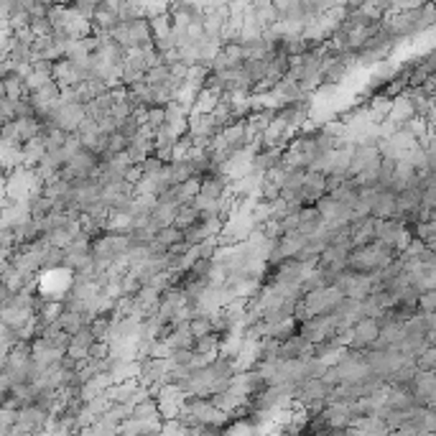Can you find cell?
Instances as JSON below:
<instances>
[{
  "mask_svg": "<svg viewBox=\"0 0 436 436\" xmlns=\"http://www.w3.org/2000/svg\"><path fill=\"white\" fill-rule=\"evenodd\" d=\"M314 207L319 210V217H322V222H327V225H342V222H349V207L347 204L337 202V199L329 197V194H322V197L314 202Z\"/></svg>",
  "mask_w": 436,
  "mask_h": 436,
  "instance_id": "5",
  "label": "cell"
},
{
  "mask_svg": "<svg viewBox=\"0 0 436 436\" xmlns=\"http://www.w3.org/2000/svg\"><path fill=\"white\" fill-rule=\"evenodd\" d=\"M334 331H337V319H334L331 311H327V314H314V316H309V319H304V322H299V334L304 339H309V342L327 339L331 337Z\"/></svg>",
  "mask_w": 436,
  "mask_h": 436,
  "instance_id": "3",
  "label": "cell"
},
{
  "mask_svg": "<svg viewBox=\"0 0 436 436\" xmlns=\"http://www.w3.org/2000/svg\"><path fill=\"white\" fill-rule=\"evenodd\" d=\"M189 331H192V337H204V334H210L215 331V324H212V314H192L189 316V322H186Z\"/></svg>",
  "mask_w": 436,
  "mask_h": 436,
  "instance_id": "19",
  "label": "cell"
},
{
  "mask_svg": "<svg viewBox=\"0 0 436 436\" xmlns=\"http://www.w3.org/2000/svg\"><path fill=\"white\" fill-rule=\"evenodd\" d=\"M166 122V105H148L145 107V125L151 128H161Z\"/></svg>",
  "mask_w": 436,
  "mask_h": 436,
  "instance_id": "32",
  "label": "cell"
},
{
  "mask_svg": "<svg viewBox=\"0 0 436 436\" xmlns=\"http://www.w3.org/2000/svg\"><path fill=\"white\" fill-rule=\"evenodd\" d=\"M296 331H299V319L286 316V319H281V322H275L273 327H271V337L283 342V339H289L291 334H296Z\"/></svg>",
  "mask_w": 436,
  "mask_h": 436,
  "instance_id": "22",
  "label": "cell"
},
{
  "mask_svg": "<svg viewBox=\"0 0 436 436\" xmlns=\"http://www.w3.org/2000/svg\"><path fill=\"white\" fill-rule=\"evenodd\" d=\"M275 357H278V360H291V357H311V342L304 339L299 331H296V334H291L289 339L278 342V347H275Z\"/></svg>",
  "mask_w": 436,
  "mask_h": 436,
  "instance_id": "7",
  "label": "cell"
},
{
  "mask_svg": "<svg viewBox=\"0 0 436 436\" xmlns=\"http://www.w3.org/2000/svg\"><path fill=\"white\" fill-rule=\"evenodd\" d=\"M413 115H416V107H413V102L403 95V92L390 97V110H388L385 120H390L393 125H403V122L408 120V118H413Z\"/></svg>",
  "mask_w": 436,
  "mask_h": 436,
  "instance_id": "8",
  "label": "cell"
},
{
  "mask_svg": "<svg viewBox=\"0 0 436 436\" xmlns=\"http://www.w3.org/2000/svg\"><path fill=\"white\" fill-rule=\"evenodd\" d=\"M140 166H143V174H145V176H156V174L161 171L163 163L158 161V158H156L154 154H151V156H145L143 161H140Z\"/></svg>",
  "mask_w": 436,
  "mask_h": 436,
  "instance_id": "35",
  "label": "cell"
},
{
  "mask_svg": "<svg viewBox=\"0 0 436 436\" xmlns=\"http://www.w3.org/2000/svg\"><path fill=\"white\" fill-rule=\"evenodd\" d=\"M64 352L69 357H74V360H84V357H87V347H82V345H72V342L66 345Z\"/></svg>",
  "mask_w": 436,
  "mask_h": 436,
  "instance_id": "38",
  "label": "cell"
},
{
  "mask_svg": "<svg viewBox=\"0 0 436 436\" xmlns=\"http://www.w3.org/2000/svg\"><path fill=\"white\" fill-rule=\"evenodd\" d=\"M54 3H59V6H72L74 0H54Z\"/></svg>",
  "mask_w": 436,
  "mask_h": 436,
  "instance_id": "39",
  "label": "cell"
},
{
  "mask_svg": "<svg viewBox=\"0 0 436 436\" xmlns=\"http://www.w3.org/2000/svg\"><path fill=\"white\" fill-rule=\"evenodd\" d=\"M41 136V125L36 118H13V138L24 145L26 140Z\"/></svg>",
  "mask_w": 436,
  "mask_h": 436,
  "instance_id": "11",
  "label": "cell"
},
{
  "mask_svg": "<svg viewBox=\"0 0 436 436\" xmlns=\"http://www.w3.org/2000/svg\"><path fill=\"white\" fill-rule=\"evenodd\" d=\"M416 304H419V311H436V289L421 291Z\"/></svg>",
  "mask_w": 436,
  "mask_h": 436,
  "instance_id": "34",
  "label": "cell"
},
{
  "mask_svg": "<svg viewBox=\"0 0 436 436\" xmlns=\"http://www.w3.org/2000/svg\"><path fill=\"white\" fill-rule=\"evenodd\" d=\"M199 176H192L181 181V184H174V202L176 204H186V202H194V197L199 194Z\"/></svg>",
  "mask_w": 436,
  "mask_h": 436,
  "instance_id": "15",
  "label": "cell"
},
{
  "mask_svg": "<svg viewBox=\"0 0 436 436\" xmlns=\"http://www.w3.org/2000/svg\"><path fill=\"white\" fill-rule=\"evenodd\" d=\"M436 21V8H434V0H426L424 6L419 8V33L428 31Z\"/></svg>",
  "mask_w": 436,
  "mask_h": 436,
  "instance_id": "30",
  "label": "cell"
},
{
  "mask_svg": "<svg viewBox=\"0 0 436 436\" xmlns=\"http://www.w3.org/2000/svg\"><path fill=\"white\" fill-rule=\"evenodd\" d=\"M156 240L163 242L166 248H171V245H176V242H184V230H179V227L174 225H166L156 233Z\"/></svg>",
  "mask_w": 436,
  "mask_h": 436,
  "instance_id": "29",
  "label": "cell"
},
{
  "mask_svg": "<svg viewBox=\"0 0 436 436\" xmlns=\"http://www.w3.org/2000/svg\"><path fill=\"white\" fill-rule=\"evenodd\" d=\"M130 416H133V419H143V421L161 419V416H158V403H156V396L143 398V401L133 403V408H130Z\"/></svg>",
  "mask_w": 436,
  "mask_h": 436,
  "instance_id": "16",
  "label": "cell"
},
{
  "mask_svg": "<svg viewBox=\"0 0 436 436\" xmlns=\"http://www.w3.org/2000/svg\"><path fill=\"white\" fill-rule=\"evenodd\" d=\"M3 87H6V97L8 100H18V97L26 95V87H24V74H18L16 69L3 80Z\"/></svg>",
  "mask_w": 436,
  "mask_h": 436,
  "instance_id": "25",
  "label": "cell"
},
{
  "mask_svg": "<svg viewBox=\"0 0 436 436\" xmlns=\"http://www.w3.org/2000/svg\"><path fill=\"white\" fill-rule=\"evenodd\" d=\"M57 322H59V327H62L64 331H69V334H72L74 329H80L82 324H87L84 322V316H82V311H74V309H66V307H62Z\"/></svg>",
  "mask_w": 436,
  "mask_h": 436,
  "instance_id": "21",
  "label": "cell"
},
{
  "mask_svg": "<svg viewBox=\"0 0 436 436\" xmlns=\"http://www.w3.org/2000/svg\"><path fill=\"white\" fill-rule=\"evenodd\" d=\"M136 18H145V8L138 0H120L118 6V21H136Z\"/></svg>",
  "mask_w": 436,
  "mask_h": 436,
  "instance_id": "24",
  "label": "cell"
},
{
  "mask_svg": "<svg viewBox=\"0 0 436 436\" xmlns=\"http://www.w3.org/2000/svg\"><path fill=\"white\" fill-rule=\"evenodd\" d=\"M378 331H380V324L375 322L372 316H360V319H355V324H352V342H349V347H355V349L372 347Z\"/></svg>",
  "mask_w": 436,
  "mask_h": 436,
  "instance_id": "6",
  "label": "cell"
},
{
  "mask_svg": "<svg viewBox=\"0 0 436 436\" xmlns=\"http://www.w3.org/2000/svg\"><path fill=\"white\" fill-rule=\"evenodd\" d=\"M89 3H92V6H102V3H105V0H89Z\"/></svg>",
  "mask_w": 436,
  "mask_h": 436,
  "instance_id": "40",
  "label": "cell"
},
{
  "mask_svg": "<svg viewBox=\"0 0 436 436\" xmlns=\"http://www.w3.org/2000/svg\"><path fill=\"white\" fill-rule=\"evenodd\" d=\"M87 327L95 339H105L110 327H113V316H110V311H100V314H95L92 319H89Z\"/></svg>",
  "mask_w": 436,
  "mask_h": 436,
  "instance_id": "20",
  "label": "cell"
},
{
  "mask_svg": "<svg viewBox=\"0 0 436 436\" xmlns=\"http://www.w3.org/2000/svg\"><path fill=\"white\" fill-rule=\"evenodd\" d=\"M192 357H194V349H171L169 360L174 365H189L192 363Z\"/></svg>",
  "mask_w": 436,
  "mask_h": 436,
  "instance_id": "36",
  "label": "cell"
},
{
  "mask_svg": "<svg viewBox=\"0 0 436 436\" xmlns=\"http://www.w3.org/2000/svg\"><path fill=\"white\" fill-rule=\"evenodd\" d=\"M413 237L424 240L426 248H436V219H431V222H416L413 225Z\"/></svg>",
  "mask_w": 436,
  "mask_h": 436,
  "instance_id": "26",
  "label": "cell"
},
{
  "mask_svg": "<svg viewBox=\"0 0 436 436\" xmlns=\"http://www.w3.org/2000/svg\"><path fill=\"white\" fill-rule=\"evenodd\" d=\"M413 365H416V370H436V347L434 345H428L419 352V355L413 357Z\"/></svg>",
  "mask_w": 436,
  "mask_h": 436,
  "instance_id": "28",
  "label": "cell"
},
{
  "mask_svg": "<svg viewBox=\"0 0 436 436\" xmlns=\"http://www.w3.org/2000/svg\"><path fill=\"white\" fill-rule=\"evenodd\" d=\"M372 217H396V192L393 189H380L370 202Z\"/></svg>",
  "mask_w": 436,
  "mask_h": 436,
  "instance_id": "9",
  "label": "cell"
},
{
  "mask_svg": "<svg viewBox=\"0 0 436 436\" xmlns=\"http://www.w3.org/2000/svg\"><path fill=\"white\" fill-rule=\"evenodd\" d=\"M148 26H151V36L154 39H163L171 33V16L169 13H158V16L148 18Z\"/></svg>",
  "mask_w": 436,
  "mask_h": 436,
  "instance_id": "27",
  "label": "cell"
},
{
  "mask_svg": "<svg viewBox=\"0 0 436 436\" xmlns=\"http://www.w3.org/2000/svg\"><path fill=\"white\" fill-rule=\"evenodd\" d=\"M219 339H222V331H210L204 337L194 339V352L197 355H217L219 352Z\"/></svg>",
  "mask_w": 436,
  "mask_h": 436,
  "instance_id": "17",
  "label": "cell"
},
{
  "mask_svg": "<svg viewBox=\"0 0 436 436\" xmlns=\"http://www.w3.org/2000/svg\"><path fill=\"white\" fill-rule=\"evenodd\" d=\"M281 154H283V145L260 148L258 154L251 156V171H258V174H263V171L273 169V166H278V161H281Z\"/></svg>",
  "mask_w": 436,
  "mask_h": 436,
  "instance_id": "10",
  "label": "cell"
},
{
  "mask_svg": "<svg viewBox=\"0 0 436 436\" xmlns=\"http://www.w3.org/2000/svg\"><path fill=\"white\" fill-rule=\"evenodd\" d=\"M110 36L113 41H118L122 48H133L140 46L145 41H151V26H148V18H136V21H120V24L110 28Z\"/></svg>",
  "mask_w": 436,
  "mask_h": 436,
  "instance_id": "2",
  "label": "cell"
},
{
  "mask_svg": "<svg viewBox=\"0 0 436 436\" xmlns=\"http://www.w3.org/2000/svg\"><path fill=\"white\" fill-rule=\"evenodd\" d=\"M171 77V69L166 64H156L151 66V69H145L143 74V82H148V84H163V82Z\"/></svg>",
  "mask_w": 436,
  "mask_h": 436,
  "instance_id": "33",
  "label": "cell"
},
{
  "mask_svg": "<svg viewBox=\"0 0 436 436\" xmlns=\"http://www.w3.org/2000/svg\"><path fill=\"white\" fill-rule=\"evenodd\" d=\"M89 21H92V31H110V28H115V26L120 24V21H118V13L105 8V6H97Z\"/></svg>",
  "mask_w": 436,
  "mask_h": 436,
  "instance_id": "13",
  "label": "cell"
},
{
  "mask_svg": "<svg viewBox=\"0 0 436 436\" xmlns=\"http://www.w3.org/2000/svg\"><path fill=\"white\" fill-rule=\"evenodd\" d=\"M176 210H179L176 202H156V207L151 210V217H154L161 227H166V225H171V222H174V215H176Z\"/></svg>",
  "mask_w": 436,
  "mask_h": 436,
  "instance_id": "23",
  "label": "cell"
},
{
  "mask_svg": "<svg viewBox=\"0 0 436 436\" xmlns=\"http://www.w3.org/2000/svg\"><path fill=\"white\" fill-rule=\"evenodd\" d=\"M199 219V210L194 207V202H186V204H179L176 215H174V222L171 225L179 227V230H186L189 225H194Z\"/></svg>",
  "mask_w": 436,
  "mask_h": 436,
  "instance_id": "18",
  "label": "cell"
},
{
  "mask_svg": "<svg viewBox=\"0 0 436 436\" xmlns=\"http://www.w3.org/2000/svg\"><path fill=\"white\" fill-rule=\"evenodd\" d=\"M26 210H28V217L41 219V217H46L48 212L54 210V202H51V199H48L44 192H36V194H31V197L26 199Z\"/></svg>",
  "mask_w": 436,
  "mask_h": 436,
  "instance_id": "12",
  "label": "cell"
},
{
  "mask_svg": "<svg viewBox=\"0 0 436 436\" xmlns=\"http://www.w3.org/2000/svg\"><path fill=\"white\" fill-rule=\"evenodd\" d=\"M130 408H133V403H110V408L105 413H100V416H105L113 424H120V421L130 419Z\"/></svg>",
  "mask_w": 436,
  "mask_h": 436,
  "instance_id": "31",
  "label": "cell"
},
{
  "mask_svg": "<svg viewBox=\"0 0 436 436\" xmlns=\"http://www.w3.org/2000/svg\"><path fill=\"white\" fill-rule=\"evenodd\" d=\"M169 3H176V0H169Z\"/></svg>",
  "mask_w": 436,
  "mask_h": 436,
  "instance_id": "41",
  "label": "cell"
},
{
  "mask_svg": "<svg viewBox=\"0 0 436 436\" xmlns=\"http://www.w3.org/2000/svg\"><path fill=\"white\" fill-rule=\"evenodd\" d=\"M398 253L380 240L363 242V245H352L347 253V268L357 271V273H372L378 268L388 266L390 260L396 258Z\"/></svg>",
  "mask_w": 436,
  "mask_h": 436,
  "instance_id": "1",
  "label": "cell"
},
{
  "mask_svg": "<svg viewBox=\"0 0 436 436\" xmlns=\"http://www.w3.org/2000/svg\"><path fill=\"white\" fill-rule=\"evenodd\" d=\"M140 176H143V166H140V163H130L128 169H125V174H122V179L130 181V184H136Z\"/></svg>",
  "mask_w": 436,
  "mask_h": 436,
  "instance_id": "37",
  "label": "cell"
},
{
  "mask_svg": "<svg viewBox=\"0 0 436 436\" xmlns=\"http://www.w3.org/2000/svg\"><path fill=\"white\" fill-rule=\"evenodd\" d=\"M166 345H169L171 349H192L194 347V337H192V331H189V327H186V322L174 327V331L166 337Z\"/></svg>",
  "mask_w": 436,
  "mask_h": 436,
  "instance_id": "14",
  "label": "cell"
},
{
  "mask_svg": "<svg viewBox=\"0 0 436 436\" xmlns=\"http://www.w3.org/2000/svg\"><path fill=\"white\" fill-rule=\"evenodd\" d=\"M84 105L82 102H64V100H59L54 110H51V122L59 125L62 130L66 133H72V130L80 128V122L84 120Z\"/></svg>",
  "mask_w": 436,
  "mask_h": 436,
  "instance_id": "4",
  "label": "cell"
}]
</instances>
